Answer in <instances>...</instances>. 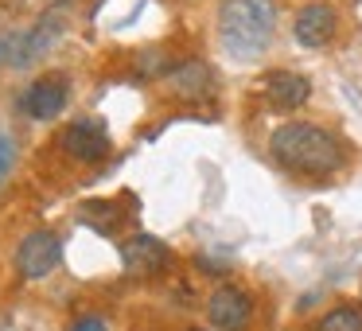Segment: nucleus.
Here are the masks:
<instances>
[{"instance_id": "2eb2a0df", "label": "nucleus", "mask_w": 362, "mask_h": 331, "mask_svg": "<svg viewBox=\"0 0 362 331\" xmlns=\"http://www.w3.org/2000/svg\"><path fill=\"white\" fill-rule=\"evenodd\" d=\"M4 51H8V35H0V55H4Z\"/></svg>"}, {"instance_id": "0eeeda50", "label": "nucleus", "mask_w": 362, "mask_h": 331, "mask_svg": "<svg viewBox=\"0 0 362 331\" xmlns=\"http://www.w3.org/2000/svg\"><path fill=\"white\" fill-rule=\"evenodd\" d=\"M59 144H63L66 156L82 160V164H102V160L110 156V133H105V125L94 117L71 121V125L63 129V137H59Z\"/></svg>"}, {"instance_id": "1a4fd4ad", "label": "nucleus", "mask_w": 362, "mask_h": 331, "mask_svg": "<svg viewBox=\"0 0 362 331\" xmlns=\"http://www.w3.org/2000/svg\"><path fill=\"white\" fill-rule=\"evenodd\" d=\"M335 28H339L335 8H331V4H323V0H312V4H304V8L296 12L292 40H296L300 47H308V51H320V47H327V43H331Z\"/></svg>"}, {"instance_id": "7ed1b4c3", "label": "nucleus", "mask_w": 362, "mask_h": 331, "mask_svg": "<svg viewBox=\"0 0 362 331\" xmlns=\"http://www.w3.org/2000/svg\"><path fill=\"white\" fill-rule=\"evenodd\" d=\"M257 304L242 284H218V289L206 296V323L211 331H250Z\"/></svg>"}, {"instance_id": "dca6fc26", "label": "nucleus", "mask_w": 362, "mask_h": 331, "mask_svg": "<svg viewBox=\"0 0 362 331\" xmlns=\"http://www.w3.org/2000/svg\"><path fill=\"white\" fill-rule=\"evenodd\" d=\"M187 331H206V327H187Z\"/></svg>"}, {"instance_id": "f03ea898", "label": "nucleus", "mask_w": 362, "mask_h": 331, "mask_svg": "<svg viewBox=\"0 0 362 331\" xmlns=\"http://www.w3.org/2000/svg\"><path fill=\"white\" fill-rule=\"evenodd\" d=\"M276 4L273 0H222L218 40L234 59H257L273 43Z\"/></svg>"}, {"instance_id": "39448f33", "label": "nucleus", "mask_w": 362, "mask_h": 331, "mask_svg": "<svg viewBox=\"0 0 362 331\" xmlns=\"http://www.w3.org/2000/svg\"><path fill=\"white\" fill-rule=\"evenodd\" d=\"M66 102H71V82H66V74H40V79L32 82V86L20 94V113L32 121H55L59 113L66 110Z\"/></svg>"}, {"instance_id": "20e7f679", "label": "nucleus", "mask_w": 362, "mask_h": 331, "mask_svg": "<svg viewBox=\"0 0 362 331\" xmlns=\"http://www.w3.org/2000/svg\"><path fill=\"white\" fill-rule=\"evenodd\" d=\"M63 261V242L55 230H32L28 238H20L16 245V273L24 281H43L51 277Z\"/></svg>"}, {"instance_id": "6e6552de", "label": "nucleus", "mask_w": 362, "mask_h": 331, "mask_svg": "<svg viewBox=\"0 0 362 331\" xmlns=\"http://www.w3.org/2000/svg\"><path fill=\"white\" fill-rule=\"evenodd\" d=\"M257 94H261V102H265L269 110L292 113L312 98V82H308L304 74H296V71H269V74H261Z\"/></svg>"}, {"instance_id": "9d476101", "label": "nucleus", "mask_w": 362, "mask_h": 331, "mask_svg": "<svg viewBox=\"0 0 362 331\" xmlns=\"http://www.w3.org/2000/svg\"><path fill=\"white\" fill-rule=\"evenodd\" d=\"M168 82H172L183 98H203L206 90L214 86V71L206 63H199V59H187V63H175V71L168 74Z\"/></svg>"}, {"instance_id": "f257e3e1", "label": "nucleus", "mask_w": 362, "mask_h": 331, "mask_svg": "<svg viewBox=\"0 0 362 331\" xmlns=\"http://www.w3.org/2000/svg\"><path fill=\"white\" fill-rule=\"evenodd\" d=\"M269 152L281 168L308 180H323V175H335L346 164V149L339 137H331L323 125L315 121H284L281 129H273L269 137Z\"/></svg>"}, {"instance_id": "4468645a", "label": "nucleus", "mask_w": 362, "mask_h": 331, "mask_svg": "<svg viewBox=\"0 0 362 331\" xmlns=\"http://www.w3.org/2000/svg\"><path fill=\"white\" fill-rule=\"evenodd\" d=\"M4 168H8V144L0 141V175H4Z\"/></svg>"}, {"instance_id": "423d86ee", "label": "nucleus", "mask_w": 362, "mask_h": 331, "mask_svg": "<svg viewBox=\"0 0 362 331\" xmlns=\"http://www.w3.org/2000/svg\"><path fill=\"white\" fill-rule=\"evenodd\" d=\"M121 265H125V273L129 277H160L168 265H172V250H168L160 238H152V234H133V238H125L121 242Z\"/></svg>"}, {"instance_id": "ddd939ff", "label": "nucleus", "mask_w": 362, "mask_h": 331, "mask_svg": "<svg viewBox=\"0 0 362 331\" xmlns=\"http://www.w3.org/2000/svg\"><path fill=\"white\" fill-rule=\"evenodd\" d=\"M66 331H110V323H105L98 312H86V315H78Z\"/></svg>"}, {"instance_id": "f8f14e48", "label": "nucleus", "mask_w": 362, "mask_h": 331, "mask_svg": "<svg viewBox=\"0 0 362 331\" xmlns=\"http://www.w3.org/2000/svg\"><path fill=\"white\" fill-rule=\"evenodd\" d=\"M136 63H141V66H136L141 79H160V74H172L175 71V63L164 55V51H148V55H141Z\"/></svg>"}, {"instance_id": "9b49d317", "label": "nucleus", "mask_w": 362, "mask_h": 331, "mask_svg": "<svg viewBox=\"0 0 362 331\" xmlns=\"http://www.w3.org/2000/svg\"><path fill=\"white\" fill-rule=\"evenodd\" d=\"M315 331H362V308H354V304H335L331 312L320 315Z\"/></svg>"}]
</instances>
